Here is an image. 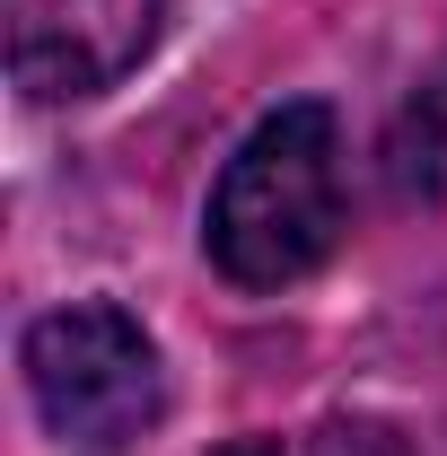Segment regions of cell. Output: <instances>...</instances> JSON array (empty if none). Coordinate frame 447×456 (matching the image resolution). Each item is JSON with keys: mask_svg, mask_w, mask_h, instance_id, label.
I'll return each instance as SVG.
<instances>
[{"mask_svg": "<svg viewBox=\"0 0 447 456\" xmlns=\"http://www.w3.org/2000/svg\"><path fill=\"white\" fill-rule=\"evenodd\" d=\"M0 27H9V79L45 106H70L150 61L167 0H0Z\"/></svg>", "mask_w": 447, "mask_h": 456, "instance_id": "3", "label": "cell"}, {"mask_svg": "<svg viewBox=\"0 0 447 456\" xmlns=\"http://www.w3.org/2000/svg\"><path fill=\"white\" fill-rule=\"evenodd\" d=\"M342 237V123L316 97L272 106L237 150H228L202 246L237 289H289L307 281Z\"/></svg>", "mask_w": 447, "mask_h": 456, "instance_id": "1", "label": "cell"}, {"mask_svg": "<svg viewBox=\"0 0 447 456\" xmlns=\"http://www.w3.org/2000/svg\"><path fill=\"white\" fill-rule=\"evenodd\" d=\"M386 193L394 202H447V70H430L386 123Z\"/></svg>", "mask_w": 447, "mask_h": 456, "instance_id": "4", "label": "cell"}, {"mask_svg": "<svg viewBox=\"0 0 447 456\" xmlns=\"http://www.w3.org/2000/svg\"><path fill=\"white\" fill-rule=\"evenodd\" d=\"M220 456H280V448H272V439H228Z\"/></svg>", "mask_w": 447, "mask_h": 456, "instance_id": "6", "label": "cell"}, {"mask_svg": "<svg viewBox=\"0 0 447 456\" xmlns=\"http://www.w3.org/2000/svg\"><path fill=\"white\" fill-rule=\"evenodd\" d=\"M316 456H403V448H394V430H369V421H334V430L316 439Z\"/></svg>", "mask_w": 447, "mask_h": 456, "instance_id": "5", "label": "cell"}, {"mask_svg": "<svg viewBox=\"0 0 447 456\" xmlns=\"http://www.w3.org/2000/svg\"><path fill=\"white\" fill-rule=\"evenodd\" d=\"M18 369H27L36 421L61 448H88V456H114L132 439H150L158 412H167L158 342L141 334V316L114 307V298H70L53 316H36Z\"/></svg>", "mask_w": 447, "mask_h": 456, "instance_id": "2", "label": "cell"}]
</instances>
